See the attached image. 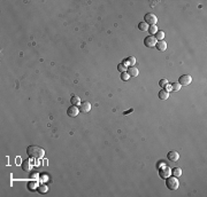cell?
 <instances>
[{
  "instance_id": "6",
  "label": "cell",
  "mask_w": 207,
  "mask_h": 197,
  "mask_svg": "<svg viewBox=\"0 0 207 197\" xmlns=\"http://www.w3.org/2000/svg\"><path fill=\"white\" fill-rule=\"evenodd\" d=\"M80 112V108H77V105H71L70 108H68L67 110V115L69 117H76Z\"/></svg>"
},
{
  "instance_id": "13",
  "label": "cell",
  "mask_w": 207,
  "mask_h": 197,
  "mask_svg": "<svg viewBox=\"0 0 207 197\" xmlns=\"http://www.w3.org/2000/svg\"><path fill=\"white\" fill-rule=\"evenodd\" d=\"M122 63L125 64V65H130V67H134L135 63H136V58H135L134 56H129V57L125 58V60L122 62Z\"/></svg>"
},
{
  "instance_id": "19",
  "label": "cell",
  "mask_w": 207,
  "mask_h": 197,
  "mask_svg": "<svg viewBox=\"0 0 207 197\" xmlns=\"http://www.w3.org/2000/svg\"><path fill=\"white\" fill-rule=\"evenodd\" d=\"M117 70L120 71L121 73H122V72H127L128 68H127V65H125V64H123V63H120V64L117 65Z\"/></svg>"
},
{
  "instance_id": "14",
  "label": "cell",
  "mask_w": 207,
  "mask_h": 197,
  "mask_svg": "<svg viewBox=\"0 0 207 197\" xmlns=\"http://www.w3.org/2000/svg\"><path fill=\"white\" fill-rule=\"evenodd\" d=\"M159 99H161V100L169 99V92H167V90H165V89H161L159 92Z\"/></svg>"
},
{
  "instance_id": "7",
  "label": "cell",
  "mask_w": 207,
  "mask_h": 197,
  "mask_svg": "<svg viewBox=\"0 0 207 197\" xmlns=\"http://www.w3.org/2000/svg\"><path fill=\"white\" fill-rule=\"evenodd\" d=\"M167 157L169 161H171V162H177L178 158H180V154H178L177 151H175V150H171V151L168 152Z\"/></svg>"
},
{
  "instance_id": "1",
  "label": "cell",
  "mask_w": 207,
  "mask_h": 197,
  "mask_svg": "<svg viewBox=\"0 0 207 197\" xmlns=\"http://www.w3.org/2000/svg\"><path fill=\"white\" fill-rule=\"evenodd\" d=\"M27 152H28V155H29V157H31V158H42L44 156V154H45V151L37 146L28 147Z\"/></svg>"
},
{
  "instance_id": "25",
  "label": "cell",
  "mask_w": 207,
  "mask_h": 197,
  "mask_svg": "<svg viewBox=\"0 0 207 197\" xmlns=\"http://www.w3.org/2000/svg\"><path fill=\"white\" fill-rule=\"evenodd\" d=\"M167 84H168V80H167V79H161V80L159 82V85L161 86V87H165L166 85H167Z\"/></svg>"
},
{
  "instance_id": "27",
  "label": "cell",
  "mask_w": 207,
  "mask_h": 197,
  "mask_svg": "<svg viewBox=\"0 0 207 197\" xmlns=\"http://www.w3.org/2000/svg\"><path fill=\"white\" fill-rule=\"evenodd\" d=\"M30 177L32 178V179H39V174L38 173H32Z\"/></svg>"
},
{
  "instance_id": "5",
  "label": "cell",
  "mask_w": 207,
  "mask_h": 197,
  "mask_svg": "<svg viewBox=\"0 0 207 197\" xmlns=\"http://www.w3.org/2000/svg\"><path fill=\"white\" fill-rule=\"evenodd\" d=\"M191 82H192V78L189 74H183V76L180 77L178 79V84L180 85H183V86H186V85H190Z\"/></svg>"
},
{
  "instance_id": "3",
  "label": "cell",
  "mask_w": 207,
  "mask_h": 197,
  "mask_svg": "<svg viewBox=\"0 0 207 197\" xmlns=\"http://www.w3.org/2000/svg\"><path fill=\"white\" fill-rule=\"evenodd\" d=\"M158 42V40L154 38V36H147L145 39H144V44H145L146 47H154Z\"/></svg>"
},
{
  "instance_id": "8",
  "label": "cell",
  "mask_w": 207,
  "mask_h": 197,
  "mask_svg": "<svg viewBox=\"0 0 207 197\" xmlns=\"http://www.w3.org/2000/svg\"><path fill=\"white\" fill-rule=\"evenodd\" d=\"M170 173H171V170L169 167H164V168H161L160 170V172H159V174H160V177L162 178V179H167V178L170 175Z\"/></svg>"
},
{
  "instance_id": "2",
  "label": "cell",
  "mask_w": 207,
  "mask_h": 197,
  "mask_svg": "<svg viewBox=\"0 0 207 197\" xmlns=\"http://www.w3.org/2000/svg\"><path fill=\"white\" fill-rule=\"evenodd\" d=\"M167 181H166V186L168 187V189L170 190H177L178 187H180V182H178L177 178L176 177H171V178H167L166 179Z\"/></svg>"
},
{
  "instance_id": "12",
  "label": "cell",
  "mask_w": 207,
  "mask_h": 197,
  "mask_svg": "<svg viewBox=\"0 0 207 197\" xmlns=\"http://www.w3.org/2000/svg\"><path fill=\"white\" fill-rule=\"evenodd\" d=\"M22 168H23L24 172H30L31 168H32V164H31L30 161H24L22 163Z\"/></svg>"
},
{
  "instance_id": "24",
  "label": "cell",
  "mask_w": 207,
  "mask_h": 197,
  "mask_svg": "<svg viewBox=\"0 0 207 197\" xmlns=\"http://www.w3.org/2000/svg\"><path fill=\"white\" fill-rule=\"evenodd\" d=\"M129 78H130V76H129V74H128L127 72H122V73H121V79L124 80V82H127V80L129 79Z\"/></svg>"
},
{
  "instance_id": "17",
  "label": "cell",
  "mask_w": 207,
  "mask_h": 197,
  "mask_svg": "<svg viewBox=\"0 0 207 197\" xmlns=\"http://www.w3.org/2000/svg\"><path fill=\"white\" fill-rule=\"evenodd\" d=\"M154 38L158 40V41L162 40V39L165 38V32H164V31H158V32L155 33V37H154Z\"/></svg>"
},
{
  "instance_id": "4",
  "label": "cell",
  "mask_w": 207,
  "mask_h": 197,
  "mask_svg": "<svg viewBox=\"0 0 207 197\" xmlns=\"http://www.w3.org/2000/svg\"><path fill=\"white\" fill-rule=\"evenodd\" d=\"M156 22H158V17L154 14H146L145 15V23L150 24V25H155Z\"/></svg>"
},
{
  "instance_id": "16",
  "label": "cell",
  "mask_w": 207,
  "mask_h": 197,
  "mask_svg": "<svg viewBox=\"0 0 207 197\" xmlns=\"http://www.w3.org/2000/svg\"><path fill=\"white\" fill-rule=\"evenodd\" d=\"M171 173H172V175H174V177L178 178V177H181V175H182V170H181L180 167H175L174 170L171 171Z\"/></svg>"
},
{
  "instance_id": "18",
  "label": "cell",
  "mask_w": 207,
  "mask_h": 197,
  "mask_svg": "<svg viewBox=\"0 0 207 197\" xmlns=\"http://www.w3.org/2000/svg\"><path fill=\"white\" fill-rule=\"evenodd\" d=\"M70 102H71V104H73V105H78V104H81V100H80V98H78V96H73V98L70 99Z\"/></svg>"
},
{
  "instance_id": "11",
  "label": "cell",
  "mask_w": 207,
  "mask_h": 197,
  "mask_svg": "<svg viewBox=\"0 0 207 197\" xmlns=\"http://www.w3.org/2000/svg\"><path fill=\"white\" fill-rule=\"evenodd\" d=\"M127 73L130 77H137L138 76V69L136 67H129L127 70Z\"/></svg>"
},
{
  "instance_id": "15",
  "label": "cell",
  "mask_w": 207,
  "mask_h": 197,
  "mask_svg": "<svg viewBox=\"0 0 207 197\" xmlns=\"http://www.w3.org/2000/svg\"><path fill=\"white\" fill-rule=\"evenodd\" d=\"M149 28H150V25L147 23H145V22H140V23L138 24V29L140 31H149Z\"/></svg>"
},
{
  "instance_id": "26",
  "label": "cell",
  "mask_w": 207,
  "mask_h": 197,
  "mask_svg": "<svg viewBox=\"0 0 207 197\" xmlns=\"http://www.w3.org/2000/svg\"><path fill=\"white\" fill-rule=\"evenodd\" d=\"M164 88H165V90H167V92H170V90H171V86L169 85V84H167V85H166Z\"/></svg>"
},
{
  "instance_id": "21",
  "label": "cell",
  "mask_w": 207,
  "mask_h": 197,
  "mask_svg": "<svg viewBox=\"0 0 207 197\" xmlns=\"http://www.w3.org/2000/svg\"><path fill=\"white\" fill-rule=\"evenodd\" d=\"M149 31H150V34H155L156 32H158V26L156 25H150Z\"/></svg>"
},
{
  "instance_id": "23",
  "label": "cell",
  "mask_w": 207,
  "mask_h": 197,
  "mask_svg": "<svg viewBox=\"0 0 207 197\" xmlns=\"http://www.w3.org/2000/svg\"><path fill=\"white\" fill-rule=\"evenodd\" d=\"M38 189H39V191L42 193V194H45V193H46V191H47V190H48L47 186H45V184H40Z\"/></svg>"
},
{
  "instance_id": "20",
  "label": "cell",
  "mask_w": 207,
  "mask_h": 197,
  "mask_svg": "<svg viewBox=\"0 0 207 197\" xmlns=\"http://www.w3.org/2000/svg\"><path fill=\"white\" fill-rule=\"evenodd\" d=\"M37 187H38V184H37V182H34V181H30V182L28 183V188L30 190H36Z\"/></svg>"
},
{
  "instance_id": "28",
  "label": "cell",
  "mask_w": 207,
  "mask_h": 197,
  "mask_svg": "<svg viewBox=\"0 0 207 197\" xmlns=\"http://www.w3.org/2000/svg\"><path fill=\"white\" fill-rule=\"evenodd\" d=\"M40 179H42V181H43V182H46V181L48 180V177H46V175H43L42 178H40Z\"/></svg>"
},
{
  "instance_id": "9",
  "label": "cell",
  "mask_w": 207,
  "mask_h": 197,
  "mask_svg": "<svg viewBox=\"0 0 207 197\" xmlns=\"http://www.w3.org/2000/svg\"><path fill=\"white\" fill-rule=\"evenodd\" d=\"M90 110H91V103L89 101L82 102L80 104V111H82V112H89Z\"/></svg>"
},
{
  "instance_id": "22",
  "label": "cell",
  "mask_w": 207,
  "mask_h": 197,
  "mask_svg": "<svg viewBox=\"0 0 207 197\" xmlns=\"http://www.w3.org/2000/svg\"><path fill=\"white\" fill-rule=\"evenodd\" d=\"M170 86H171V90H175V92H177V90L181 89V85L178 83H172Z\"/></svg>"
},
{
  "instance_id": "10",
  "label": "cell",
  "mask_w": 207,
  "mask_h": 197,
  "mask_svg": "<svg viewBox=\"0 0 207 197\" xmlns=\"http://www.w3.org/2000/svg\"><path fill=\"white\" fill-rule=\"evenodd\" d=\"M155 47L158 48V51H161V52H164V51H166V49H167V42H166V41H164V40H160V41H158V42H156Z\"/></svg>"
}]
</instances>
